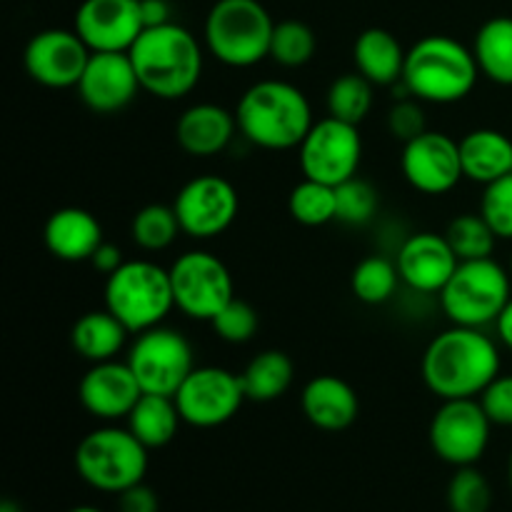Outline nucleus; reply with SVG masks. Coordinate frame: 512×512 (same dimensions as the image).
<instances>
[{"label":"nucleus","mask_w":512,"mask_h":512,"mask_svg":"<svg viewBox=\"0 0 512 512\" xmlns=\"http://www.w3.org/2000/svg\"><path fill=\"white\" fill-rule=\"evenodd\" d=\"M500 375V350L480 328L443 330L423 355V380L440 400L480 398Z\"/></svg>","instance_id":"obj_1"},{"label":"nucleus","mask_w":512,"mask_h":512,"mask_svg":"<svg viewBox=\"0 0 512 512\" xmlns=\"http://www.w3.org/2000/svg\"><path fill=\"white\" fill-rule=\"evenodd\" d=\"M238 130L263 150H293L313 128V108L298 85L285 80H258L235 108Z\"/></svg>","instance_id":"obj_2"},{"label":"nucleus","mask_w":512,"mask_h":512,"mask_svg":"<svg viewBox=\"0 0 512 512\" xmlns=\"http://www.w3.org/2000/svg\"><path fill=\"white\" fill-rule=\"evenodd\" d=\"M128 53L140 88L160 100L185 98L203 75V50L198 38L173 20L145 28Z\"/></svg>","instance_id":"obj_3"},{"label":"nucleus","mask_w":512,"mask_h":512,"mask_svg":"<svg viewBox=\"0 0 512 512\" xmlns=\"http://www.w3.org/2000/svg\"><path fill=\"white\" fill-rule=\"evenodd\" d=\"M478 78L473 48L450 35H425L408 50L400 83L420 103L450 105L468 98Z\"/></svg>","instance_id":"obj_4"},{"label":"nucleus","mask_w":512,"mask_h":512,"mask_svg":"<svg viewBox=\"0 0 512 512\" xmlns=\"http://www.w3.org/2000/svg\"><path fill=\"white\" fill-rule=\"evenodd\" d=\"M105 308L130 330V335L158 328L175 308L170 270L153 260H125L105 278Z\"/></svg>","instance_id":"obj_5"},{"label":"nucleus","mask_w":512,"mask_h":512,"mask_svg":"<svg viewBox=\"0 0 512 512\" xmlns=\"http://www.w3.org/2000/svg\"><path fill=\"white\" fill-rule=\"evenodd\" d=\"M273 30L260 0H218L205 18V45L228 68H253L270 58Z\"/></svg>","instance_id":"obj_6"},{"label":"nucleus","mask_w":512,"mask_h":512,"mask_svg":"<svg viewBox=\"0 0 512 512\" xmlns=\"http://www.w3.org/2000/svg\"><path fill=\"white\" fill-rule=\"evenodd\" d=\"M440 308L453 325H493L512 298L510 270L498 260H463L440 290Z\"/></svg>","instance_id":"obj_7"},{"label":"nucleus","mask_w":512,"mask_h":512,"mask_svg":"<svg viewBox=\"0 0 512 512\" xmlns=\"http://www.w3.org/2000/svg\"><path fill=\"white\" fill-rule=\"evenodd\" d=\"M75 470L100 493L120 495L143 483L148 473V448L118 425H103L85 435L75 448Z\"/></svg>","instance_id":"obj_8"},{"label":"nucleus","mask_w":512,"mask_h":512,"mask_svg":"<svg viewBox=\"0 0 512 512\" xmlns=\"http://www.w3.org/2000/svg\"><path fill=\"white\" fill-rule=\"evenodd\" d=\"M168 270L175 308L190 320L210 323L235 298L228 265L208 250H188Z\"/></svg>","instance_id":"obj_9"},{"label":"nucleus","mask_w":512,"mask_h":512,"mask_svg":"<svg viewBox=\"0 0 512 512\" xmlns=\"http://www.w3.org/2000/svg\"><path fill=\"white\" fill-rule=\"evenodd\" d=\"M125 363L138 378L143 393L175 398L180 385L195 368L193 345L180 330L158 325L135 338Z\"/></svg>","instance_id":"obj_10"},{"label":"nucleus","mask_w":512,"mask_h":512,"mask_svg":"<svg viewBox=\"0 0 512 512\" xmlns=\"http://www.w3.org/2000/svg\"><path fill=\"white\" fill-rule=\"evenodd\" d=\"M298 163L305 178L338 188L355 178L363 160V138L358 125L328 118L313 123L303 143L298 145Z\"/></svg>","instance_id":"obj_11"},{"label":"nucleus","mask_w":512,"mask_h":512,"mask_svg":"<svg viewBox=\"0 0 512 512\" xmlns=\"http://www.w3.org/2000/svg\"><path fill=\"white\" fill-rule=\"evenodd\" d=\"M490 418L478 398L443 400L430 420V448L443 463L465 468L475 465L490 445Z\"/></svg>","instance_id":"obj_12"},{"label":"nucleus","mask_w":512,"mask_h":512,"mask_svg":"<svg viewBox=\"0 0 512 512\" xmlns=\"http://www.w3.org/2000/svg\"><path fill=\"white\" fill-rule=\"evenodd\" d=\"M245 400L248 398H245L240 375L218 368V365L193 368V373L175 393L183 423L203 430L220 428L233 420Z\"/></svg>","instance_id":"obj_13"},{"label":"nucleus","mask_w":512,"mask_h":512,"mask_svg":"<svg viewBox=\"0 0 512 512\" xmlns=\"http://www.w3.org/2000/svg\"><path fill=\"white\" fill-rule=\"evenodd\" d=\"M173 208L188 238L210 240L233 225L238 218L240 198L230 180L220 175H198L178 190Z\"/></svg>","instance_id":"obj_14"},{"label":"nucleus","mask_w":512,"mask_h":512,"mask_svg":"<svg viewBox=\"0 0 512 512\" xmlns=\"http://www.w3.org/2000/svg\"><path fill=\"white\" fill-rule=\"evenodd\" d=\"M93 50L85 45L75 30L48 28L28 40L23 53L25 70L30 78L45 88H75L83 78Z\"/></svg>","instance_id":"obj_15"},{"label":"nucleus","mask_w":512,"mask_h":512,"mask_svg":"<svg viewBox=\"0 0 512 512\" xmlns=\"http://www.w3.org/2000/svg\"><path fill=\"white\" fill-rule=\"evenodd\" d=\"M73 30L93 53H128L145 30L140 0H83Z\"/></svg>","instance_id":"obj_16"},{"label":"nucleus","mask_w":512,"mask_h":512,"mask_svg":"<svg viewBox=\"0 0 512 512\" xmlns=\"http://www.w3.org/2000/svg\"><path fill=\"white\" fill-rule=\"evenodd\" d=\"M400 168L405 180L425 195L450 193L465 178L460 143L438 130H425L423 135L405 143Z\"/></svg>","instance_id":"obj_17"},{"label":"nucleus","mask_w":512,"mask_h":512,"mask_svg":"<svg viewBox=\"0 0 512 512\" xmlns=\"http://www.w3.org/2000/svg\"><path fill=\"white\" fill-rule=\"evenodd\" d=\"M75 90L85 108L98 115H110L128 108L143 88L130 53H93Z\"/></svg>","instance_id":"obj_18"},{"label":"nucleus","mask_w":512,"mask_h":512,"mask_svg":"<svg viewBox=\"0 0 512 512\" xmlns=\"http://www.w3.org/2000/svg\"><path fill=\"white\" fill-rule=\"evenodd\" d=\"M140 395H143V388L130 365L118 363V360L93 363L78 385V400L85 413L103 423L128 418Z\"/></svg>","instance_id":"obj_19"},{"label":"nucleus","mask_w":512,"mask_h":512,"mask_svg":"<svg viewBox=\"0 0 512 512\" xmlns=\"http://www.w3.org/2000/svg\"><path fill=\"white\" fill-rule=\"evenodd\" d=\"M400 280L415 293H440L458 268V255L448 238L438 233H415L398 250Z\"/></svg>","instance_id":"obj_20"},{"label":"nucleus","mask_w":512,"mask_h":512,"mask_svg":"<svg viewBox=\"0 0 512 512\" xmlns=\"http://www.w3.org/2000/svg\"><path fill=\"white\" fill-rule=\"evenodd\" d=\"M238 130L235 113L215 103H195L180 113L175 140L193 158H213L223 153Z\"/></svg>","instance_id":"obj_21"},{"label":"nucleus","mask_w":512,"mask_h":512,"mask_svg":"<svg viewBox=\"0 0 512 512\" xmlns=\"http://www.w3.org/2000/svg\"><path fill=\"white\" fill-rule=\"evenodd\" d=\"M43 243L63 263H83L103 245V225L85 208H60L45 220Z\"/></svg>","instance_id":"obj_22"},{"label":"nucleus","mask_w":512,"mask_h":512,"mask_svg":"<svg viewBox=\"0 0 512 512\" xmlns=\"http://www.w3.org/2000/svg\"><path fill=\"white\" fill-rule=\"evenodd\" d=\"M305 418L325 433H340L350 428L360 413L355 390L338 375H315L300 395Z\"/></svg>","instance_id":"obj_23"},{"label":"nucleus","mask_w":512,"mask_h":512,"mask_svg":"<svg viewBox=\"0 0 512 512\" xmlns=\"http://www.w3.org/2000/svg\"><path fill=\"white\" fill-rule=\"evenodd\" d=\"M463 175L478 185H490L512 173V138L495 128L470 130L460 140Z\"/></svg>","instance_id":"obj_24"},{"label":"nucleus","mask_w":512,"mask_h":512,"mask_svg":"<svg viewBox=\"0 0 512 512\" xmlns=\"http://www.w3.org/2000/svg\"><path fill=\"white\" fill-rule=\"evenodd\" d=\"M408 50L385 28H368L355 38L353 63L373 85H395L403 80Z\"/></svg>","instance_id":"obj_25"},{"label":"nucleus","mask_w":512,"mask_h":512,"mask_svg":"<svg viewBox=\"0 0 512 512\" xmlns=\"http://www.w3.org/2000/svg\"><path fill=\"white\" fill-rule=\"evenodd\" d=\"M130 330L110 313L108 308L90 310L75 320L70 330L73 350L88 363H105L118 358L120 350L128 343Z\"/></svg>","instance_id":"obj_26"},{"label":"nucleus","mask_w":512,"mask_h":512,"mask_svg":"<svg viewBox=\"0 0 512 512\" xmlns=\"http://www.w3.org/2000/svg\"><path fill=\"white\" fill-rule=\"evenodd\" d=\"M125 420H128L130 433L148 450H158L173 443L180 423H183L175 398L153 393L140 395V400Z\"/></svg>","instance_id":"obj_27"},{"label":"nucleus","mask_w":512,"mask_h":512,"mask_svg":"<svg viewBox=\"0 0 512 512\" xmlns=\"http://www.w3.org/2000/svg\"><path fill=\"white\" fill-rule=\"evenodd\" d=\"M293 360L283 350H263L240 373L245 398L253 403H273L293 385Z\"/></svg>","instance_id":"obj_28"},{"label":"nucleus","mask_w":512,"mask_h":512,"mask_svg":"<svg viewBox=\"0 0 512 512\" xmlns=\"http://www.w3.org/2000/svg\"><path fill=\"white\" fill-rule=\"evenodd\" d=\"M480 75L498 85H512V18L498 15L480 25L473 40Z\"/></svg>","instance_id":"obj_29"},{"label":"nucleus","mask_w":512,"mask_h":512,"mask_svg":"<svg viewBox=\"0 0 512 512\" xmlns=\"http://www.w3.org/2000/svg\"><path fill=\"white\" fill-rule=\"evenodd\" d=\"M288 210L295 223L305 228H320L338 218V195L333 185L303 178L290 190Z\"/></svg>","instance_id":"obj_30"},{"label":"nucleus","mask_w":512,"mask_h":512,"mask_svg":"<svg viewBox=\"0 0 512 512\" xmlns=\"http://www.w3.org/2000/svg\"><path fill=\"white\" fill-rule=\"evenodd\" d=\"M178 233H183V228H180L173 205L150 203L140 208L130 220V238L140 250H148V253H160V250L170 248Z\"/></svg>","instance_id":"obj_31"},{"label":"nucleus","mask_w":512,"mask_h":512,"mask_svg":"<svg viewBox=\"0 0 512 512\" xmlns=\"http://www.w3.org/2000/svg\"><path fill=\"white\" fill-rule=\"evenodd\" d=\"M400 283L398 263H390L383 255H370L355 265L350 275L353 295L365 305H383L395 295Z\"/></svg>","instance_id":"obj_32"},{"label":"nucleus","mask_w":512,"mask_h":512,"mask_svg":"<svg viewBox=\"0 0 512 512\" xmlns=\"http://www.w3.org/2000/svg\"><path fill=\"white\" fill-rule=\"evenodd\" d=\"M373 108V83L365 75L355 73L338 75L328 88V115L360 125Z\"/></svg>","instance_id":"obj_33"},{"label":"nucleus","mask_w":512,"mask_h":512,"mask_svg":"<svg viewBox=\"0 0 512 512\" xmlns=\"http://www.w3.org/2000/svg\"><path fill=\"white\" fill-rule=\"evenodd\" d=\"M445 238H448L450 248L463 263V260L493 258L498 235L493 233L488 220L480 213H463L450 220L448 228H445Z\"/></svg>","instance_id":"obj_34"},{"label":"nucleus","mask_w":512,"mask_h":512,"mask_svg":"<svg viewBox=\"0 0 512 512\" xmlns=\"http://www.w3.org/2000/svg\"><path fill=\"white\" fill-rule=\"evenodd\" d=\"M318 50V38L313 28L303 20H280L275 23L270 40V58L283 68H303L313 60Z\"/></svg>","instance_id":"obj_35"},{"label":"nucleus","mask_w":512,"mask_h":512,"mask_svg":"<svg viewBox=\"0 0 512 512\" xmlns=\"http://www.w3.org/2000/svg\"><path fill=\"white\" fill-rule=\"evenodd\" d=\"M493 505V488L475 465L455 470L448 485L450 512H488Z\"/></svg>","instance_id":"obj_36"},{"label":"nucleus","mask_w":512,"mask_h":512,"mask_svg":"<svg viewBox=\"0 0 512 512\" xmlns=\"http://www.w3.org/2000/svg\"><path fill=\"white\" fill-rule=\"evenodd\" d=\"M338 195V218L345 225H368L378 215L380 193L363 178H350L335 188Z\"/></svg>","instance_id":"obj_37"},{"label":"nucleus","mask_w":512,"mask_h":512,"mask_svg":"<svg viewBox=\"0 0 512 512\" xmlns=\"http://www.w3.org/2000/svg\"><path fill=\"white\" fill-rule=\"evenodd\" d=\"M210 325H213L215 335H218L220 340L240 345L255 338V333H258L260 328V318L258 310H255L253 305L245 303V300L240 298H233L213 320H210Z\"/></svg>","instance_id":"obj_38"},{"label":"nucleus","mask_w":512,"mask_h":512,"mask_svg":"<svg viewBox=\"0 0 512 512\" xmlns=\"http://www.w3.org/2000/svg\"><path fill=\"white\" fill-rule=\"evenodd\" d=\"M480 215L500 240H512V173L485 185L480 195Z\"/></svg>","instance_id":"obj_39"},{"label":"nucleus","mask_w":512,"mask_h":512,"mask_svg":"<svg viewBox=\"0 0 512 512\" xmlns=\"http://www.w3.org/2000/svg\"><path fill=\"white\" fill-rule=\"evenodd\" d=\"M388 130L395 140H403V143L423 135L428 128H425V110L420 100L413 95L395 100L393 108L388 110Z\"/></svg>","instance_id":"obj_40"},{"label":"nucleus","mask_w":512,"mask_h":512,"mask_svg":"<svg viewBox=\"0 0 512 512\" xmlns=\"http://www.w3.org/2000/svg\"><path fill=\"white\" fill-rule=\"evenodd\" d=\"M478 400L490 423L500 425V428H512V375H498L480 393Z\"/></svg>","instance_id":"obj_41"},{"label":"nucleus","mask_w":512,"mask_h":512,"mask_svg":"<svg viewBox=\"0 0 512 512\" xmlns=\"http://www.w3.org/2000/svg\"><path fill=\"white\" fill-rule=\"evenodd\" d=\"M118 512H160V500L150 485L138 483L118 495Z\"/></svg>","instance_id":"obj_42"},{"label":"nucleus","mask_w":512,"mask_h":512,"mask_svg":"<svg viewBox=\"0 0 512 512\" xmlns=\"http://www.w3.org/2000/svg\"><path fill=\"white\" fill-rule=\"evenodd\" d=\"M123 263H125V258H123V253H120L118 245L105 243V240H103V245L95 250L93 258H90V265H93L98 273H103L105 278H108V275H113Z\"/></svg>","instance_id":"obj_43"},{"label":"nucleus","mask_w":512,"mask_h":512,"mask_svg":"<svg viewBox=\"0 0 512 512\" xmlns=\"http://www.w3.org/2000/svg\"><path fill=\"white\" fill-rule=\"evenodd\" d=\"M140 10H143L145 28H155V25L170 23L168 0H140Z\"/></svg>","instance_id":"obj_44"},{"label":"nucleus","mask_w":512,"mask_h":512,"mask_svg":"<svg viewBox=\"0 0 512 512\" xmlns=\"http://www.w3.org/2000/svg\"><path fill=\"white\" fill-rule=\"evenodd\" d=\"M495 330H498V338L505 348L512 350V298L510 303L505 305V310L500 313V318L495 320Z\"/></svg>","instance_id":"obj_45"},{"label":"nucleus","mask_w":512,"mask_h":512,"mask_svg":"<svg viewBox=\"0 0 512 512\" xmlns=\"http://www.w3.org/2000/svg\"><path fill=\"white\" fill-rule=\"evenodd\" d=\"M0 512H23V510H20V505L13 503V500H5V503L0 505Z\"/></svg>","instance_id":"obj_46"},{"label":"nucleus","mask_w":512,"mask_h":512,"mask_svg":"<svg viewBox=\"0 0 512 512\" xmlns=\"http://www.w3.org/2000/svg\"><path fill=\"white\" fill-rule=\"evenodd\" d=\"M68 512H103L100 508H93V505H78V508L68 510Z\"/></svg>","instance_id":"obj_47"},{"label":"nucleus","mask_w":512,"mask_h":512,"mask_svg":"<svg viewBox=\"0 0 512 512\" xmlns=\"http://www.w3.org/2000/svg\"><path fill=\"white\" fill-rule=\"evenodd\" d=\"M508 478H510V488H512V453H510V463H508Z\"/></svg>","instance_id":"obj_48"},{"label":"nucleus","mask_w":512,"mask_h":512,"mask_svg":"<svg viewBox=\"0 0 512 512\" xmlns=\"http://www.w3.org/2000/svg\"><path fill=\"white\" fill-rule=\"evenodd\" d=\"M508 270H510V278H512V255H510V265H508Z\"/></svg>","instance_id":"obj_49"}]
</instances>
